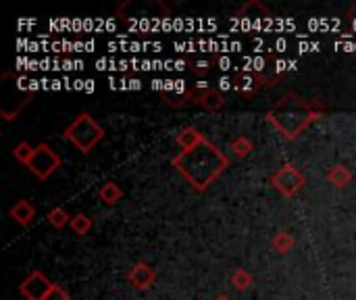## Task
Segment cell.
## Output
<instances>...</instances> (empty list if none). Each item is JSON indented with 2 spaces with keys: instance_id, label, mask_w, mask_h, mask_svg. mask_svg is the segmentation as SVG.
I'll use <instances>...</instances> for the list:
<instances>
[{
  "instance_id": "cell-8",
  "label": "cell",
  "mask_w": 356,
  "mask_h": 300,
  "mask_svg": "<svg viewBox=\"0 0 356 300\" xmlns=\"http://www.w3.org/2000/svg\"><path fill=\"white\" fill-rule=\"evenodd\" d=\"M194 105L202 107L204 111L215 113V111L225 107V94L221 90H213V88H208V90H194Z\"/></svg>"
},
{
  "instance_id": "cell-13",
  "label": "cell",
  "mask_w": 356,
  "mask_h": 300,
  "mask_svg": "<svg viewBox=\"0 0 356 300\" xmlns=\"http://www.w3.org/2000/svg\"><path fill=\"white\" fill-rule=\"evenodd\" d=\"M294 246H296V238L290 231H285V229L275 231L273 238H271V248L277 250L279 254H287Z\"/></svg>"
},
{
  "instance_id": "cell-12",
  "label": "cell",
  "mask_w": 356,
  "mask_h": 300,
  "mask_svg": "<svg viewBox=\"0 0 356 300\" xmlns=\"http://www.w3.org/2000/svg\"><path fill=\"white\" fill-rule=\"evenodd\" d=\"M327 182L333 186V188H346L352 179H354V173L346 167V165H333L329 171H327Z\"/></svg>"
},
{
  "instance_id": "cell-2",
  "label": "cell",
  "mask_w": 356,
  "mask_h": 300,
  "mask_svg": "<svg viewBox=\"0 0 356 300\" xmlns=\"http://www.w3.org/2000/svg\"><path fill=\"white\" fill-rule=\"evenodd\" d=\"M327 115V107L321 98H306L298 92H285L267 111V121L285 140H296L314 121Z\"/></svg>"
},
{
  "instance_id": "cell-15",
  "label": "cell",
  "mask_w": 356,
  "mask_h": 300,
  "mask_svg": "<svg viewBox=\"0 0 356 300\" xmlns=\"http://www.w3.org/2000/svg\"><path fill=\"white\" fill-rule=\"evenodd\" d=\"M46 221H48V225H53L55 229H63L65 225H69V223H71V215H69V211H67V209H63V206H55V209H51V211H48Z\"/></svg>"
},
{
  "instance_id": "cell-10",
  "label": "cell",
  "mask_w": 356,
  "mask_h": 300,
  "mask_svg": "<svg viewBox=\"0 0 356 300\" xmlns=\"http://www.w3.org/2000/svg\"><path fill=\"white\" fill-rule=\"evenodd\" d=\"M202 140H206L204 134H202L198 127H194V125H186V127H181V130L175 134V144H177L181 150H190V148L198 146Z\"/></svg>"
},
{
  "instance_id": "cell-6",
  "label": "cell",
  "mask_w": 356,
  "mask_h": 300,
  "mask_svg": "<svg viewBox=\"0 0 356 300\" xmlns=\"http://www.w3.org/2000/svg\"><path fill=\"white\" fill-rule=\"evenodd\" d=\"M51 288H53V281L38 269L30 271L19 283V292L26 300H46Z\"/></svg>"
},
{
  "instance_id": "cell-4",
  "label": "cell",
  "mask_w": 356,
  "mask_h": 300,
  "mask_svg": "<svg viewBox=\"0 0 356 300\" xmlns=\"http://www.w3.org/2000/svg\"><path fill=\"white\" fill-rule=\"evenodd\" d=\"M269 184H271L273 190L279 192L283 198H294V196H298V194L304 190L306 177H304V173H302L296 165L285 163V165H281L277 171L271 173Z\"/></svg>"
},
{
  "instance_id": "cell-1",
  "label": "cell",
  "mask_w": 356,
  "mask_h": 300,
  "mask_svg": "<svg viewBox=\"0 0 356 300\" xmlns=\"http://www.w3.org/2000/svg\"><path fill=\"white\" fill-rule=\"evenodd\" d=\"M171 165L194 192L202 194L225 173V169L229 167V159L217 144H213L211 140H202L198 146L175 155L171 159Z\"/></svg>"
},
{
  "instance_id": "cell-16",
  "label": "cell",
  "mask_w": 356,
  "mask_h": 300,
  "mask_svg": "<svg viewBox=\"0 0 356 300\" xmlns=\"http://www.w3.org/2000/svg\"><path fill=\"white\" fill-rule=\"evenodd\" d=\"M229 281H231V285H233L235 290H240V292H246V290H248V288L254 283V275H252L250 271H246L244 267H238V269L231 273Z\"/></svg>"
},
{
  "instance_id": "cell-18",
  "label": "cell",
  "mask_w": 356,
  "mask_h": 300,
  "mask_svg": "<svg viewBox=\"0 0 356 300\" xmlns=\"http://www.w3.org/2000/svg\"><path fill=\"white\" fill-rule=\"evenodd\" d=\"M34 152H36V146H32L30 142H19V144L11 150V157L17 159L19 163H24V165L28 167V163L32 161Z\"/></svg>"
},
{
  "instance_id": "cell-21",
  "label": "cell",
  "mask_w": 356,
  "mask_h": 300,
  "mask_svg": "<svg viewBox=\"0 0 356 300\" xmlns=\"http://www.w3.org/2000/svg\"><path fill=\"white\" fill-rule=\"evenodd\" d=\"M348 19H354V21H356V5H352V7L348 9Z\"/></svg>"
},
{
  "instance_id": "cell-17",
  "label": "cell",
  "mask_w": 356,
  "mask_h": 300,
  "mask_svg": "<svg viewBox=\"0 0 356 300\" xmlns=\"http://www.w3.org/2000/svg\"><path fill=\"white\" fill-rule=\"evenodd\" d=\"M92 225H94V221H92V217L86 215V213L73 215V217H71V223H69V227H71L73 233H78V236H86V233L92 229Z\"/></svg>"
},
{
  "instance_id": "cell-3",
  "label": "cell",
  "mask_w": 356,
  "mask_h": 300,
  "mask_svg": "<svg viewBox=\"0 0 356 300\" xmlns=\"http://www.w3.org/2000/svg\"><path fill=\"white\" fill-rule=\"evenodd\" d=\"M103 138H105V127L88 111L80 113L63 132V140L71 142L82 155H90Z\"/></svg>"
},
{
  "instance_id": "cell-11",
  "label": "cell",
  "mask_w": 356,
  "mask_h": 300,
  "mask_svg": "<svg viewBox=\"0 0 356 300\" xmlns=\"http://www.w3.org/2000/svg\"><path fill=\"white\" fill-rule=\"evenodd\" d=\"M123 196H125V192H123V188L117 184V182H105L103 186H100V190H98V198L107 204V206H113V204H117L119 200H123Z\"/></svg>"
},
{
  "instance_id": "cell-7",
  "label": "cell",
  "mask_w": 356,
  "mask_h": 300,
  "mask_svg": "<svg viewBox=\"0 0 356 300\" xmlns=\"http://www.w3.org/2000/svg\"><path fill=\"white\" fill-rule=\"evenodd\" d=\"M125 279L132 288L144 292V290H150L154 283H157V271L154 267H150L148 263L140 261L136 263L134 267H130V271L125 273Z\"/></svg>"
},
{
  "instance_id": "cell-22",
  "label": "cell",
  "mask_w": 356,
  "mask_h": 300,
  "mask_svg": "<svg viewBox=\"0 0 356 300\" xmlns=\"http://www.w3.org/2000/svg\"><path fill=\"white\" fill-rule=\"evenodd\" d=\"M213 300H231L229 296H225V294H219L217 298H213Z\"/></svg>"
},
{
  "instance_id": "cell-20",
  "label": "cell",
  "mask_w": 356,
  "mask_h": 300,
  "mask_svg": "<svg viewBox=\"0 0 356 300\" xmlns=\"http://www.w3.org/2000/svg\"><path fill=\"white\" fill-rule=\"evenodd\" d=\"M192 71H194L196 76H206V73L211 71V61H196L194 67H192Z\"/></svg>"
},
{
  "instance_id": "cell-14",
  "label": "cell",
  "mask_w": 356,
  "mask_h": 300,
  "mask_svg": "<svg viewBox=\"0 0 356 300\" xmlns=\"http://www.w3.org/2000/svg\"><path fill=\"white\" fill-rule=\"evenodd\" d=\"M229 150L233 152V157L246 159V157L254 150V144H252V140H250L248 136L240 134V136H235V138L229 140Z\"/></svg>"
},
{
  "instance_id": "cell-19",
  "label": "cell",
  "mask_w": 356,
  "mask_h": 300,
  "mask_svg": "<svg viewBox=\"0 0 356 300\" xmlns=\"http://www.w3.org/2000/svg\"><path fill=\"white\" fill-rule=\"evenodd\" d=\"M46 300H71V294H69V290H67L65 285H61V283H53V288H51V292H48Z\"/></svg>"
},
{
  "instance_id": "cell-5",
  "label": "cell",
  "mask_w": 356,
  "mask_h": 300,
  "mask_svg": "<svg viewBox=\"0 0 356 300\" xmlns=\"http://www.w3.org/2000/svg\"><path fill=\"white\" fill-rule=\"evenodd\" d=\"M63 165L61 157L46 144V142H40L36 146V152L32 157V161L28 163V169L30 173H34L40 182H46L51 175H55L59 171V167Z\"/></svg>"
},
{
  "instance_id": "cell-9",
  "label": "cell",
  "mask_w": 356,
  "mask_h": 300,
  "mask_svg": "<svg viewBox=\"0 0 356 300\" xmlns=\"http://www.w3.org/2000/svg\"><path fill=\"white\" fill-rule=\"evenodd\" d=\"M9 217H11L17 225L28 227V225H32L34 219H36V206H34L28 198H19V200L9 209Z\"/></svg>"
}]
</instances>
